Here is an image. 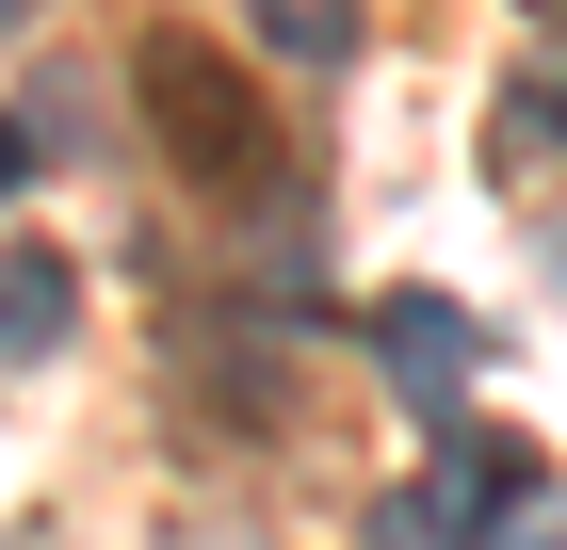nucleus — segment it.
Wrapping results in <instances>:
<instances>
[{"label": "nucleus", "mask_w": 567, "mask_h": 550, "mask_svg": "<svg viewBox=\"0 0 567 550\" xmlns=\"http://www.w3.org/2000/svg\"><path fill=\"white\" fill-rule=\"evenodd\" d=\"M146 114H163L178 178H227V195H260V146H276V129H260V97L227 82L195 33H163V49H146Z\"/></svg>", "instance_id": "nucleus-1"}, {"label": "nucleus", "mask_w": 567, "mask_h": 550, "mask_svg": "<svg viewBox=\"0 0 567 550\" xmlns=\"http://www.w3.org/2000/svg\"><path fill=\"white\" fill-rule=\"evenodd\" d=\"M519 502H535V454H519V437H471V422H454V454H437L422 518H437V535H503Z\"/></svg>", "instance_id": "nucleus-2"}, {"label": "nucleus", "mask_w": 567, "mask_h": 550, "mask_svg": "<svg viewBox=\"0 0 567 550\" xmlns=\"http://www.w3.org/2000/svg\"><path fill=\"white\" fill-rule=\"evenodd\" d=\"M65 308H82V276H65V259H0V356H49V340H65Z\"/></svg>", "instance_id": "nucleus-3"}, {"label": "nucleus", "mask_w": 567, "mask_h": 550, "mask_svg": "<svg viewBox=\"0 0 567 550\" xmlns=\"http://www.w3.org/2000/svg\"><path fill=\"white\" fill-rule=\"evenodd\" d=\"M373 340H390V373L422 388V405H437V388H454V373H471V324H454V308H390V324H373ZM437 422H454V405H437Z\"/></svg>", "instance_id": "nucleus-4"}, {"label": "nucleus", "mask_w": 567, "mask_h": 550, "mask_svg": "<svg viewBox=\"0 0 567 550\" xmlns=\"http://www.w3.org/2000/svg\"><path fill=\"white\" fill-rule=\"evenodd\" d=\"M244 17H260L276 65H341V49H357V0H244Z\"/></svg>", "instance_id": "nucleus-5"}, {"label": "nucleus", "mask_w": 567, "mask_h": 550, "mask_svg": "<svg viewBox=\"0 0 567 550\" xmlns=\"http://www.w3.org/2000/svg\"><path fill=\"white\" fill-rule=\"evenodd\" d=\"M551 146H567V82H519L503 97V163H551Z\"/></svg>", "instance_id": "nucleus-6"}, {"label": "nucleus", "mask_w": 567, "mask_h": 550, "mask_svg": "<svg viewBox=\"0 0 567 550\" xmlns=\"http://www.w3.org/2000/svg\"><path fill=\"white\" fill-rule=\"evenodd\" d=\"M471 550H567V518H551V502H519L503 535H471Z\"/></svg>", "instance_id": "nucleus-7"}, {"label": "nucleus", "mask_w": 567, "mask_h": 550, "mask_svg": "<svg viewBox=\"0 0 567 550\" xmlns=\"http://www.w3.org/2000/svg\"><path fill=\"white\" fill-rule=\"evenodd\" d=\"M17 178H33V129H17V114H0V195H17Z\"/></svg>", "instance_id": "nucleus-8"}, {"label": "nucleus", "mask_w": 567, "mask_h": 550, "mask_svg": "<svg viewBox=\"0 0 567 550\" xmlns=\"http://www.w3.org/2000/svg\"><path fill=\"white\" fill-rule=\"evenodd\" d=\"M0 33H33V0H0Z\"/></svg>", "instance_id": "nucleus-9"}]
</instances>
